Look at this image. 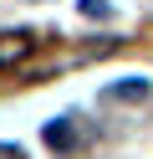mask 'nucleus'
<instances>
[{
	"label": "nucleus",
	"instance_id": "2",
	"mask_svg": "<svg viewBox=\"0 0 153 159\" xmlns=\"http://www.w3.org/2000/svg\"><path fill=\"white\" fill-rule=\"evenodd\" d=\"M112 98H122V103H138V98H148V82H122V87H112Z\"/></svg>",
	"mask_w": 153,
	"mask_h": 159
},
{
	"label": "nucleus",
	"instance_id": "3",
	"mask_svg": "<svg viewBox=\"0 0 153 159\" xmlns=\"http://www.w3.org/2000/svg\"><path fill=\"white\" fill-rule=\"evenodd\" d=\"M46 139H51V144H71V128H66V123H51Z\"/></svg>",
	"mask_w": 153,
	"mask_h": 159
},
{
	"label": "nucleus",
	"instance_id": "1",
	"mask_svg": "<svg viewBox=\"0 0 153 159\" xmlns=\"http://www.w3.org/2000/svg\"><path fill=\"white\" fill-rule=\"evenodd\" d=\"M31 46H36V41H31L26 31H5V36H0V67L26 62V57H31Z\"/></svg>",
	"mask_w": 153,
	"mask_h": 159
},
{
	"label": "nucleus",
	"instance_id": "4",
	"mask_svg": "<svg viewBox=\"0 0 153 159\" xmlns=\"http://www.w3.org/2000/svg\"><path fill=\"white\" fill-rule=\"evenodd\" d=\"M82 11L87 16H107V0H82Z\"/></svg>",
	"mask_w": 153,
	"mask_h": 159
}]
</instances>
